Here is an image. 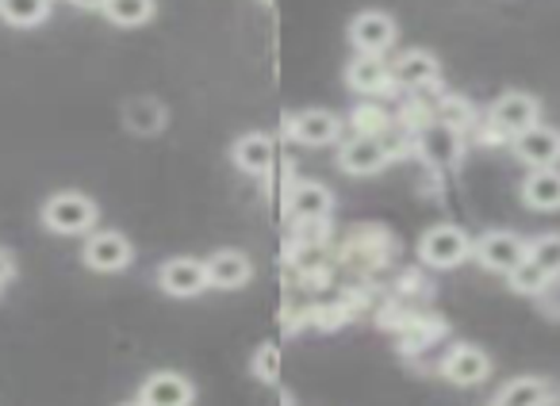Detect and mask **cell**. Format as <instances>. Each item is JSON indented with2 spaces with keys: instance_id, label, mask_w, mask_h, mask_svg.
Instances as JSON below:
<instances>
[{
  "instance_id": "cell-10",
  "label": "cell",
  "mask_w": 560,
  "mask_h": 406,
  "mask_svg": "<svg viewBox=\"0 0 560 406\" xmlns=\"http://www.w3.org/2000/svg\"><path fill=\"white\" fill-rule=\"evenodd\" d=\"M139 403L147 406H192L196 387L188 375L180 372H154L147 375V383L139 387Z\"/></svg>"
},
{
  "instance_id": "cell-17",
  "label": "cell",
  "mask_w": 560,
  "mask_h": 406,
  "mask_svg": "<svg viewBox=\"0 0 560 406\" xmlns=\"http://www.w3.org/2000/svg\"><path fill=\"white\" fill-rule=\"evenodd\" d=\"M272 154H277V150H272V139L261 131L242 134V139L231 146L234 165H238L242 172H249V177H265V172L272 169Z\"/></svg>"
},
{
  "instance_id": "cell-7",
  "label": "cell",
  "mask_w": 560,
  "mask_h": 406,
  "mask_svg": "<svg viewBox=\"0 0 560 406\" xmlns=\"http://www.w3.org/2000/svg\"><path fill=\"white\" fill-rule=\"evenodd\" d=\"M442 375L457 387H476L491 375V357L480 345H453L442 357Z\"/></svg>"
},
{
  "instance_id": "cell-13",
  "label": "cell",
  "mask_w": 560,
  "mask_h": 406,
  "mask_svg": "<svg viewBox=\"0 0 560 406\" xmlns=\"http://www.w3.org/2000/svg\"><path fill=\"white\" fill-rule=\"evenodd\" d=\"M289 134H292V142H300V146H330V142L342 134V123H338L335 111L312 108V111H300V116L289 119Z\"/></svg>"
},
{
  "instance_id": "cell-2",
  "label": "cell",
  "mask_w": 560,
  "mask_h": 406,
  "mask_svg": "<svg viewBox=\"0 0 560 406\" xmlns=\"http://www.w3.org/2000/svg\"><path fill=\"white\" fill-rule=\"evenodd\" d=\"M419 258L430 268H457L465 258H472V238L460 227H450V223L430 227L419 242Z\"/></svg>"
},
{
  "instance_id": "cell-19",
  "label": "cell",
  "mask_w": 560,
  "mask_h": 406,
  "mask_svg": "<svg viewBox=\"0 0 560 406\" xmlns=\"http://www.w3.org/2000/svg\"><path fill=\"white\" fill-rule=\"evenodd\" d=\"M438 73H442V65H438L434 55H427V50H407L396 62V70H392V77L404 88H430L438 81Z\"/></svg>"
},
{
  "instance_id": "cell-21",
  "label": "cell",
  "mask_w": 560,
  "mask_h": 406,
  "mask_svg": "<svg viewBox=\"0 0 560 406\" xmlns=\"http://www.w3.org/2000/svg\"><path fill=\"white\" fill-rule=\"evenodd\" d=\"M101 12L116 27H142L154 16V0H104Z\"/></svg>"
},
{
  "instance_id": "cell-15",
  "label": "cell",
  "mask_w": 560,
  "mask_h": 406,
  "mask_svg": "<svg viewBox=\"0 0 560 406\" xmlns=\"http://www.w3.org/2000/svg\"><path fill=\"white\" fill-rule=\"evenodd\" d=\"M557 403V387L541 375H518V380L503 383L491 406H552Z\"/></svg>"
},
{
  "instance_id": "cell-26",
  "label": "cell",
  "mask_w": 560,
  "mask_h": 406,
  "mask_svg": "<svg viewBox=\"0 0 560 406\" xmlns=\"http://www.w3.org/2000/svg\"><path fill=\"white\" fill-rule=\"evenodd\" d=\"M249 372H254L261 383H277L280 380V349H277V345L265 342L261 349L249 357Z\"/></svg>"
},
{
  "instance_id": "cell-3",
  "label": "cell",
  "mask_w": 560,
  "mask_h": 406,
  "mask_svg": "<svg viewBox=\"0 0 560 406\" xmlns=\"http://www.w3.org/2000/svg\"><path fill=\"white\" fill-rule=\"evenodd\" d=\"M335 212V192L319 180H300L292 184V192L284 195V219L307 227V223H327Z\"/></svg>"
},
{
  "instance_id": "cell-32",
  "label": "cell",
  "mask_w": 560,
  "mask_h": 406,
  "mask_svg": "<svg viewBox=\"0 0 560 406\" xmlns=\"http://www.w3.org/2000/svg\"><path fill=\"white\" fill-rule=\"evenodd\" d=\"M124 406H147V403H124Z\"/></svg>"
},
{
  "instance_id": "cell-30",
  "label": "cell",
  "mask_w": 560,
  "mask_h": 406,
  "mask_svg": "<svg viewBox=\"0 0 560 406\" xmlns=\"http://www.w3.org/2000/svg\"><path fill=\"white\" fill-rule=\"evenodd\" d=\"M12 276H16V261H12V253L0 250V288H4V284L12 280Z\"/></svg>"
},
{
  "instance_id": "cell-8",
  "label": "cell",
  "mask_w": 560,
  "mask_h": 406,
  "mask_svg": "<svg viewBox=\"0 0 560 406\" xmlns=\"http://www.w3.org/2000/svg\"><path fill=\"white\" fill-rule=\"evenodd\" d=\"M158 284H162L165 296L192 299L208 288V268H203L200 258H170L158 273Z\"/></svg>"
},
{
  "instance_id": "cell-4",
  "label": "cell",
  "mask_w": 560,
  "mask_h": 406,
  "mask_svg": "<svg viewBox=\"0 0 560 406\" xmlns=\"http://www.w3.org/2000/svg\"><path fill=\"white\" fill-rule=\"evenodd\" d=\"M526 246L529 242H522V238L511 235V230H488V235L472 246V253H476V261L488 268V273L511 276L514 268L526 261Z\"/></svg>"
},
{
  "instance_id": "cell-20",
  "label": "cell",
  "mask_w": 560,
  "mask_h": 406,
  "mask_svg": "<svg viewBox=\"0 0 560 406\" xmlns=\"http://www.w3.org/2000/svg\"><path fill=\"white\" fill-rule=\"evenodd\" d=\"M419 154L427 157L430 165H453L460 154V131H453V127L434 119V123L419 134Z\"/></svg>"
},
{
  "instance_id": "cell-9",
  "label": "cell",
  "mask_w": 560,
  "mask_h": 406,
  "mask_svg": "<svg viewBox=\"0 0 560 406\" xmlns=\"http://www.w3.org/2000/svg\"><path fill=\"white\" fill-rule=\"evenodd\" d=\"M388 142L384 139H369V134H353L350 142L342 146V157H338V165H342L350 177H373V172H381L384 165H388Z\"/></svg>"
},
{
  "instance_id": "cell-23",
  "label": "cell",
  "mask_w": 560,
  "mask_h": 406,
  "mask_svg": "<svg viewBox=\"0 0 560 406\" xmlns=\"http://www.w3.org/2000/svg\"><path fill=\"white\" fill-rule=\"evenodd\" d=\"M165 123V108L158 100H135L131 108H127V127L139 134H154L162 131Z\"/></svg>"
},
{
  "instance_id": "cell-25",
  "label": "cell",
  "mask_w": 560,
  "mask_h": 406,
  "mask_svg": "<svg viewBox=\"0 0 560 406\" xmlns=\"http://www.w3.org/2000/svg\"><path fill=\"white\" fill-rule=\"evenodd\" d=\"M392 127L388 111L376 108V104H361L358 111H353V131L358 134H369V139H384V131Z\"/></svg>"
},
{
  "instance_id": "cell-24",
  "label": "cell",
  "mask_w": 560,
  "mask_h": 406,
  "mask_svg": "<svg viewBox=\"0 0 560 406\" xmlns=\"http://www.w3.org/2000/svg\"><path fill=\"white\" fill-rule=\"evenodd\" d=\"M526 261H534L545 276H560V235H545L526 246Z\"/></svg>"
},
{
  "instance_id": "cell-5",
  "label": "cell",
  "mask_w": 560,
  "mask_h": 406,
  "mask_svg": "<svg viewBox=\"0 0 560 406\" xmlns=\"http://www.w3.org/2000/svg\"><path fill=\"white\" fill-rule=\"evenodd\" d=\"M541 123V104H537V96L529 93H503L495 104H491V127L495 131H503L506 139H518L522 131H529V127Z\"/></svg>"
},
{
  "instance_id": "cell-27",
  "label": "cell",
  "mask_w": 560,
  "mask_h": 406,
  "mask_svg": "<svg viewBox=\"0 0 560 406\" xmlns=\"http://www.w3.org/2000/svg\"><path fill=\"white\" fill-rule=\"evenodd\" d=\"M506 280H511V288L522 291V296H537V291L545 288V280H549V276H545L541 268L534 265V261H522V265L514 268V273L506 276Z\"/></svg>"
},
{
  "instance_id": "cell-29",
  "label": "cell",
  "mask_w": 560,
  "mask_h": 406,
  "mask_svg": "<svg viewBox=\"0 0 560 406\" xmlns=\"http://www.w3.org/2000/svg\"><path fill=\"white\" fill-rule=\"evenodd\" d=\"M537 303H541L545 314L560 319V276H549V280H545V288L537 291Z\"/></svg>"
},
{
  "instance_id": "cell-31",
  "label": "cell",
  "mask_w": 560,
  "mask_h": 406,
  "mask_svg": "<svg viewBox=\"0 0 560 406\" xmlns=\"http://www.w3.org/2000/svg\"><path fill=\"white\" fill-rule=\"evenodd\" d=\"M70 4H78V9H89V12H101L104 0H70Z\"/></svg>"
},
{
  "instance_id": "cell-28",
  "label": "cell",
  "mask_w": 560,
  "mask_h": 406,
  "mask_svg": "<svg viewBox=\"0 0 560 406\" xmlns=\"http://www.w3.org/2000/svg\"><path fill=\"white\" fill-rule=\"evenodd\" d=\"M472 119V108H468L465 100H445L442 104V116H438V123L453 127V131H460V123H468Z\"/></svg>"
},
{
  "instance_id": "cell-22",
  "label": "cell",
  "mask_w": 560,
  "mask_h": 406,
  "mask_svg": "<svg viewBox=\"0 0 560 406\" xmlns=\"http://www.w3.org/2000/svg\"><path fill=\"white\" fill-rule=\"evenodd\" d=\"M50 16V0H0V20L12 27H39Z\"/></svg>"
},
{
  "instance_id": "cell-16",
  "label": "cell",
  "mask_w": 560,
  "mask_h": 406,
  "mask_svg": "<svg viewBox=\"0 0 560 406\" xmlns=\"http://www.w3.org/2000/svg\"><path fill=\"white\" fill-rule=\"evenodd\" d=\"M203 268H208V288H242L254 276V265L242 250H215Z\"/></svg>"
},
{
  "instance_id": "cell-12",
  "label": "cell",
  "mask_w": 560,
  "mask_h": 406,
  "mask_svg": "<svg viewBox=\"0 0 560 406\" xmlns=\"http://www.w3.org/2000/svg\"><path fill=\"white\" fill-rule=\"evenodd\" d=\"M350 43L361 55H384L396 43V20L388 12H361L350 24Z\"/></svg>"
},
{
  "instance_id": "cell-1",
  "label": "cell",
  "mask_w": 560,
  "mask_h": 406,
  "mask_svg": "<svg viewBox=\"0 0 560 406\" xmlns=\"http://www.w3.org/2000/svg\"><path fill=\"white\" fill-rule=\"evenodd\" d=\"M43 223L55 235H85L96 227V203L85 192H55L43 203Z\"/></svg>"
},
{
  "instance_id": "cell-18",
  "label": "cell",
  "mask_w": 560,
  "mask_h": 406,
  "mask_svg": "<svg viewBox=\"0 0 560 406\" xmlns=\"http://www.w3.org/2000/svg\"><path fill=\"white\" fill-rule=\"evenodd\" d=\"M522 200L534 212H560V169L549 165V169H534L526 180H522Z\"/></svg>"
},
{
  "instance_id": "cell-6",
  "label": "cell",
  "mask_w": 560,
  "mask_h": 406,
  "mask_svg": "<svg viewBox=\"0 0 560 406\" xmlns=\"http://www.w3.org/2000/svg\"><path fill=\"white\" fill-rule=\"evenodd\" d=\"M81 258H85V265L93 268V273H124L135 261V250L119 230H101V235H89Z\"/></svg>"
},
{
  "instance_id": "cell-14",
  "label": "cell",
  "mask_w": 560,
  "mask_h": 406,
  "mask_svg": "<svg viewBox=\"0 0 560 406\" xmlns=\"http://www.w3.org/2000/svg\"><path fill=\"white\" fill-rule=\"evenodd\" d=\"M346 81H350V88L361 96H381L396 85L392 65L384 62V55H358L350 65H346Z\"/></svg>"
},
{
  "instance_id": "cell-11",
  "label": "cell",
  "mask_w": 560,
  "mask_h": 406,
  "mask_svg": "<svg viewBox=\"0 0 560 406\" xmlns=\"http://www.w3.org/2000/svg\"><path fill=\"white\" fill-rule=\"evenodd\" d=\"M514 154L529 165V169H549V165H560V131L557 127H529L514 139Z\"/></svg>"
}]
</instances>
